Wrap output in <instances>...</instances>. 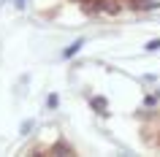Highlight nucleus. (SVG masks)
<instances>
[{
  "label": "nucleus",
  "mask_w": 160,
  "mask_h": 157,
  "mask_svg": "<svg viewBox=\"0 0 160 157\" xmlns=\"http://www.w3.org/2000/svg\"><path fill=\"white\" fill-rule=\"evenodd\" d=\"M76 3L90 11H119V8H136V6H152L149 0H76Z\"/></svg>",
  "instance_id": "obj_1"
}]
</instances>
